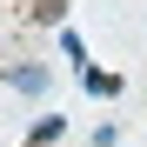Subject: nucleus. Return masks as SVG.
<instances>
[{
	"label": "nucleus",
	"instance_id": "obj_1",
	"mask_svg": "<svg viewBox=\"0 0 147 147\" xmlns=\"http://www.w3.org/2000/svg\"><path fill=\"white\" fill-rule=\"evenodd\" d=\"M7 80H13L20 94H40V87H47V67H7Z\"/></svg>",
	"mask_w": 147,
	"mask_h": 147
},
{
	"label": "nucleus",
	"instance_id": "obj_3",
	"mask_svg": "<svg viewBox=\"0 0 147 147\" xmlns=\"http://www.w3.org/2000/svg\"><path fill=\"white\" fill-rule=\"evenodd\" d=\"M60 140V114H47V120H34V134H27V147H54Z\"/></svg>",
	"mask_w": 147,
	"mask_h": 147
},
{
	"label": "nucleus",
	"instance_id": "obj_4",
	"mask_svg": "<svg viewBox=\"0 0 147 147\" xmlns=\"http://www.w3.org/2000/svg\"><path fill=\"white\" fill-rule=\"evenodd\" d=\"M60 13H67V0H34V20L40 27H60Z\"/></svg>",
	"mask_w": 147,
	"mask_h": 147
},
{
	"label": "nucleus",
	"instance_id": "obj_2",
	"mask_svg": "<svg viewBox=\"0 0 147 147\" xmlns=\"http://www.w3.org/2000/svg\"><path fill=\"white\" fill-rule=\"evenodd\" d=\"M80 87H87V94H120V80L100 74V67H80Z\"/></svg>",
	"mask_w": 147,
	"mask_h": 147
}]
</instances>
